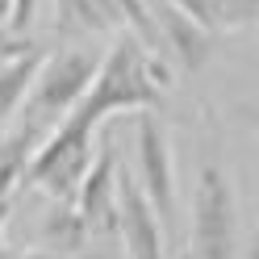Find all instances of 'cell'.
I'll return each instance as SVG.
<instances>
[{
	"label": "cell",
	"mask_w": 259,
	"mask_h": 259,
	"mask_svg": "<svg viewBox=\"0 0 259 259\" xmlns=\"http://www.w3.org/2000/svg\"><path fill=\"white\" fill-rule=\"evenodd\" d=\"M163 84H167L163 63H155V55L147 46L130 29H121L117 42L109 46V55L96 63V75H92L88 92L71 105L67 117L96 130L113 113H147V109L155 113L159 101H163Z\"/></svg>",
	"instance_id": "6da1fadb"
},
{
	"label": "cell",
	"mask_w": 259,
	"mask_h": 259,
	"mask_svg": "<svg viewBox=\"0 0 259 259\" xmlns=\"http://www.w3.org/2000/svg\"><path fill=\"white\" fill-rule=\"evenodd\" d=\"M96 59L92 51H59V55H42L34 79H29L25 88V117L21 125L38 130V134L46 138L51 130L71 113V105L79 101V96L88 92L92 75H96Z\"/></svg>",
	"instance_id": "7a4b0ae2"
},
{
	"label": "cell",
	"mask_w": 259,
	"mask_h": 259,
	"mask_svg": "<svg viewBox=\"0 0 259 259\" xmlns=\"http://www.w3.org/2000/svg\"><path fill=\"white\" fill-rule=\"evenodd\" d=\"M92 134H96V130H88L84 121L63 117L51 134L38 142V151L29 155L21 184H34L51 201H67L71 205L75 201V188H79V180H84V171H88L92 155H96Z\"/></svg>",
	"instance_id": "3957f363"
},
{
	"label": "cell",
	"mask_w": 259,
	"mask_h": 259,
	"mask_svg": "<svg viewBox=\"0 0 259 259\" xmlns=\"http://www.w3.org/2000/svg\"><path fill=\"white\" fill-rule=\"evenodd\" d=\"M192 247L197 259H238V226H234V188L222 167H201L197 201H192Z\"/></svg>",
	"instance_id": "277c9868"
},
{
	"label": "cell",
	"mask_w": 259,
	"mask_h": 259,
	"mask_svg": "<svg viewBox=\"0 0 259 259\" xmlns=\"http://www.w3.org/2000/svg\"><path fill=\"white\" fill-rule=\"evenodd\" d=\"M138 188L151 201L163 238L176 234V171H171V147H167V130L163 121L147 109L138 117Z\"/></svg>",
	"instance_id": "5b68a950"
},
{
	"label": "cell",
	"mask_w": 259,
	"mask_h": 259,
	"mask_svg": "<svg viewBox=\"0 0 259 259\" xmlns=\"http://www.w3.org/2000/svg\"><path fill=\"white\" fill-rule=\"evenodd\" d=\"M71 205L79 222L88 226V234H117V155L113 147H101L92 155Z\"/></svg>",
	"instance_id": "8992f818"
},
{
	"label": "cell",
	"mask_w": 259,
	"mask_h": 259,
	"mask_svg": "<svg viewBox=\"0 0 259 259\" xmlns=\"http://www.w3.org/2000/svg\"><path fill=\"white\" fill-rule=\"evenodd\" d=\"M117 234L130 259H163V230L151 201L142 197L138 180L130 171H117Z\"/></svg>",
	"instance_id": "52a82bcc"
},
{
	"label": "cell",
	"mask_w": 259,
	"mask_h": 259,
	"mask_svg": "<svg viewBox=\"0 0 259 259\" xmlns=\"http://www.w3.org/2000/svg\"><path fill=\"white\" fill-rule=\"evenodd\" d=\"M147 9H151V21L159 29V38H167L176 59H180L188 71H201L205 59H209V46H213V34L201 29L192 17H184V13L176 5H167V0H147Z\"/></svg>",
	"instance_id": "ba28073f"
},
{
	"label": "cell",
	"mask_w": 259,
	"mask_h": 259,
	"mask_svg": "<svg viewBox=\"0 0 259 259\" xmlns=\"http://www.w3.org/2000/svg\"><path fill=\"white\" fill-rule=\"evenodd\" d=\"M42 238L51 242L55 255H79V251H84V242H88L92 234H88V226L79 222L75 205H67V201H51V209H46V218H42Z\"/></svg>",
	"instance_id": "9c48e42d"
},
{
	"label": "cell",
	"mask_w": 259,
	"mask_h": 259,
	"mask_svg": "<svg viewBox=\"0 0 259 259\" xmlns=\"http://www.w3.org/2000/svg\"><path fill=\"white\" fill-rule=\"evenodd\" d=\"M38 142H42V134L29 130V125H17L13 134L0 138V201H9V192L21 184L25 163H29V155L38 151Z\"/></svg>",
	"instance_id": "30bf717a"
},
{
	"label": "cell",
	"mask_w": 259,
	"mask_h": 259,
	"mask_svg": "<svg viewBox=\"0 0 259 259\" xmlns=\"http://www.w3.org/2000/svg\"><path fill=\"white\" fill-rule=\"evenodd\" d=\"M38 63H42V55L25 46V51H17L5 67H0V125L21 109V96H25V88H29V79H34Z\"/></svg>",
	"instance_id": "8fae6325"
},
{
	"label": "cell",
	"mask_w": 259,
	"mask_h": 259,
	"mask_svg": "<svg viewBox=\"0 0 259 259\" xmlns=\"http://www.w3.org/2000/svg\"><path fill=\"white\" fill-rule=\"evenodd\" d=\"M209 9H213V25L218 29H238V25L255 21L259 0H209Z\"/></svg>",
	"instance_id": "7c38bea8"
},
{
	"label": "cell",
	"mask_w": 259,
	"mask_h": 259,
	"mask_svg": "<svg viewBox=\"0 0 259 259\" xmlns=\"http://www.w3.org/2000/svg\"><path fill=\"white\" fill-rule=\"evenodd\" d=\"M5 17H9V34H25L34 21V0H5Z\"/></svg>",
	"instance_id": "4fadbf2b"
},
{
	"label": "cell",
	"mask_w": 259,
	"mask_h": 259,
	"mask_svg": "<svg viewBox=\"0 0 259 259\" xmlns=\"http://www.w3.org/2000/svg\"><path fill=\"white\" fill-rule=\"evenodd\" d=\"M17 259H88V255H55V251H25Z\"/></svg>",
	"instance_id": "5bb4252c"
},
{
	"label": "cell",
	"mask_w": 259,
	"mask_h": 259,
	"mask_svg": "<svg viewBox=\"0 0 259 259\" xmlns=\"http://www.w3.org/2000/svg\"><path fill=\"white\" fill-rule=\"evenodd\" d=\"M5 218H9V201H0V259H9V251H5Z\"/></svg>",
	"instance_id": "9a60e30c"
}]
</instances>
